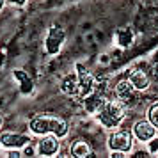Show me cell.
<instances>
[{
    "mask_svg": "<svg viewBox=\"0 0 158 158\" xmlns=\"http://www.w3.org/2000/svg\"><path fill=\"white\" fill-rule=\"evenodd\" d=\"M37 151H36V144L34 142H29L25 144L22 148V156H36Z\"/></svg>",
    "mask_w": 158,
    "mask_h": 158,
    "instance_id": "obj_18",
    "label": "cell"
},
{
    "mask_svg": "<svg viewBox=\"0 0 158 158\" xmlns=\"http://www.w3.org/2000/svg\"><path fill=\"white\" fill-rule=\"evenodd\" d=\"M146 149L149 151V155H156L158 153V133L146 144Z\"/></svg>",
    "mask_w": 158,
    "mask_h": 158,
    "instance_id": "obj_19",
    "label": "cell"
},
{
    "mask_svg": "<svg viewBox=\"0 0 158 158\" xmlns=\"http://www.w3.org/2000/svg\"><path fill=\"white\" fill-rule=\"evenodd\" d=\"M13 77L20 82V89H22L23 94H30L32 93L34 84H32V80L27 77V73L25 71H22V69H13Z\"/></svg>",
    "mask_w": 158,
    "mask_h": 158,
    "instance_id": "obj_15",
    "label": "cell"
},
{
    "mask_svg": "<svg viewBox=\"0 0 158 158\" xmlns=\"http://www.w3.org/2000/svg\"><path fill=\"white\" fill-rule=\"evenodd\" d=\"M156 156H158V153H156Z\"/></svg>",
    "mask_w": 158,
    "mask_h": 158,
    "instance_id": "obj_24",
    "label": "cell"
},
{
    "mask_svg": "<svg viewBox=\"0 0 158 158\" xmlns=\"http://www.w3.org/2000/svg\"><path fill=\"white\" fill-rule=\"evenodd\" d=\"M50 133L57 137V139H64L69 133V124L66 119L59 117V115H52V123H50Z\"/></svg>",
    "mask_w": 158,
    "mask_h": 158,
    "instance_id": "obj_14",
    "label": "cell"
},
{
    "mask_svg": "<svg viewBox=\"0 0 158 158\" xmlns=\"http://www.w3.org/2000/svg\"><path fill=\"white\" fill-rule=\"evenodd\" d=\"M4 6H6V0H0V11L4 9Z\"/></svg>",
    "mask_w": 158,
    "mask_h": 158,
    "instance_id": "obj_22",
    "label": "cell"
},
{
    "mask_svg": "<svg viewBox=\"0 0 158 158\" xmlns=\"http://www.w3.org/2000/svg\"><path fill=\"white\" fill-rule=\"evenodd\" d=\"M133 133L128 128H115L112 130V133L108 135L107 146L108 151H123V153H131L133 151Z\"/></svg>",
    "mask_w": 158,
    "mask_h": 158,
    "instance_id": "obj_2",
    "label": "cell"
},
{
    "mask_svg": "<svg viewBox=\"0 0 158 158\" xmlns=\"http://www.w3.org/2000/svg\"><path fill=\"white\" fill-rule=\"evenodd\" d=\"M50 123H52V115L50 114H41L32 117L29 123V130L32 135H46L50 133Z\"/></svg>",
    "mask_w": 158,
    "mask_h": 158,
    "instance_id": "obj_10",
    "label": "cell"
},
{
    "mask_svg": "<svg viewBox=\"0 0 158 158\" xmlns=\"http://www.w3.org/2000/svg\"><path fill=\"white\" fill-rule=\"evenodd\" d=\"M0 126H2V115H0Z\"/></svg>",
    "mask_w": 158,
    "mask_h": 158,
    "instance_id": "obj_23",
    "label": "cell"
},
{
    "mask_svg": "<svg viewBox=\"0 0 158 158\" xmlns=\"http://www.w3.org/2000/svg\"><path fill=\"white\" fill-rule=\"evenodd\" d=\"M66 41V30L62 27H52L50 32H48V36L44 39V50L46 53H50V55H57L60 48H62V43Z\"/></svg>",
    "mask_w": 158,
    "mask_h": 158,
    "instance_id": "obj_5",
    "label": "cell"
},
{
    "mask_svg": "<svg viewBox=\"0 0 158 158\" xmlns=\"http://www.w3.org/2000/svg\"><path fill=\"white\" fill-rule=\"evenodd\" d=\"M60 139L53 135V133H46V135H41L39 142L36 146V151L39 156H53L59 153V148H60Z\"/></svg>",
    "mask_w": 158,
    "mask_h": 158,
    "instance_id": "obj_6",
    "label": "cell"
},
{
    "mask_svg": "<svg viewBox=\"0 0 158 158\" xmlns=\"http://www.w3.org/2000/svg\"><path fill=\"white\" fill-rule=\"evenodd\" d=\"M146 119L158 128V101L153 103L151 107H148V110H146Z\"/></svg>",
    "mask_w": 158,
    "mask_h": 158,
    "instance_id": "obj_17",
    "label": "cell"
},
{
    "mask_svg": "<svg viewBox=\"0 0 158 158\" xmlns=\"http://www.w3.org/2000/svg\"><path fill=\"white\" fill-rule=\"evenodd\" d=\"M130 130H131V133H133V139H135L137 142H140V144H148L151 139L158 133V128L155 126V124H151L146 117L137 119V121L131 124Z\"/></svg>",
    "mask_w": 158,
    "mask_h": 158,
    "instance_id": "obj_3",
    "label": "cell"
},
{
    "mask_svg": "<svg viewBox=\"0 0 158 158\" xmlns=\"http://www.w3.org/2000/svg\"><path fill=\"white\" fill-rule=\"evenodd\" d=\"M60 91L66 94V96H78L80 91V77L77 71L68 73L62 82H60Z\"/></svg>",
    "mask_w": 158,
    "mask_h": 158,
    "instance_id": "obj_11",
    "label": "cell"
},
{
    "mask_svg": "<svg viewBox=\"0 0 158 158\" xmlns=\"http://www.w3.org/2000/svg\"><path fill=\"white\" fill-rule=\"evenodd\" d=\"M69 155L77 158H87L93 155V148L85 139H73L69 144Z\"/></svg>",
    "mask_w": 158,
    "mask_h": 158,
    "instance_id": "obj_12",
    "label": "cell"
},
{
    "mask_svg": "<svg viewBox=\"0 0 158 158\" xmlns=\"http://www.w3.org/2000/svg\"><path fill=\"white\" fill-rule=\"evenodd\" d=\"M115 43L119 44L121 48H128L130 44L133 43V32H131V29L123 27V29L117 30V34H115Z\"/></svg>",
    "mask_w": 158,
    "mask_h": 158,
    "instance_id": "obj_16",
    "label": "cell"
},
{
    "mask_svg": "<svg viewBox=\"0 0 158 158\" xmlns=\"http://www.w3.org/2000/svg\"><path fill=\"white\" fill-rule=\"evenodd\" d=\"M32 142L30 135L27 133H13V131H4L0 133V146H4L6 149H11V148H18L22 149L25 144Z\"/></svg>",
    "mask_w": 158,
    "mask_h": 158,
    "instance_id": "obj_9",
    "label": "cell"
},
{
    "mask_svg": "<svg viewBox=\"0 0 158 158\" xmlns=\"http://www.w3.org/2000/svg\"><path fill=\"white\" fill-rule=\"evenodd\" d=\"M9 4H13V6H16V7H22V6H25L27 4V0H7Z\"/></svg>",
    "mask_w": 158,
    "mask_h": 158,
    "instance_id": "obj_21",
    "label": "cell"
},
{
    "mask_svg": "<svg viewBox=\"0 0 158 158\" xmlns=\"http://www.w3.org/2000/svg\"><path fill=\"white\" fill-rule=\"evenodd\" d=\"M139 91H137L135 87L130 84L128 78H121L115 82L114 85V96L115 98H119V100L123 101V103H126L130 108V105L131 103H135V101H139Z\"/></svg>",
    "mask_w": 158,
    "mask_h": 158,
    "instance_id": "obj_4",
    "label": "cell"
},
{
    "mask_svg": "<svg viewBox=\"0 0 158 158\" xmlns=\"http://www.w3.org/2000/svg\"><path fill=\"white\" fill-rule=\"evenodd\" d=\"M80 77V91H78V98L82 100V98H85L87 94H91L96 89V77H94L93 73H82V75H78Z\"/></svg>",
    "mask_w": 158,
    "mask_h": 158,
    "instance_id": "obj_13",
    "label": "cell"
},
{
    "mask_svg": "<svg viewBox=\"0 0 158 158\" xmlns=\"http://www.w3.org/2000/svg\"><path fill=\"white\" fill-rule=\"evenodd\" d=\"M126 78L130 80V84L135 87L139 93H144L151 87V77L148 71H144L142 68H131L128 69V75Z\"/></svg>",
    "mask_w": 158,
    "mask_h": 158,
    "instance_id": "obj_7",
    "label": "cell"
},
{
    "mask_svg": "<svg viewBox=\"0 0 158 158\" xmlns=\"http://www.w3.org/2000/svg\"><path fill=\"white\" fill-rule=\"evenodd\" d=\"M82 105H84V110L87 114H98L100 108L108 101V94H103V93H98V91H93L91 94H87L85 98H82Z\"/></svg>",
    "mask_w": 158,
    "mask_h": 158,
    "instance_id": "obj_8",
    "label": "cell"
},
{
    "mask_svg": "<svg viewBox=\"0 0 158 158\" xmlns=\"http://www.w3.org/2000/svg\"><path fill=\"white\" fill-rule=\"evenodd\" d=\"M108 156L110 158H123V156H126V153H123V151H108Z\"/></svg>",
    "mask_w": 158,
    "mask_h": 158,
    "instance_id": "obj_20",
    "label": "cell"
},
{
    "mask_svg": "<svg viewBox=\"0 0 158 158\" xmlns=\"http://www.w3.org/2000/svg\"><path fill=\"white\" fill-rule=\"evenodd\" d=\"M128 115V105L123 103L119 98H108V101L100 108V112L96 114V121L100 123L105 130H115L121 126V123Z\"/></svg>",
    "mask_w": 158,
    "mask_h": 158,
    "instance_id": "obj_1",
    "label": "cell"
}]
</instances>
